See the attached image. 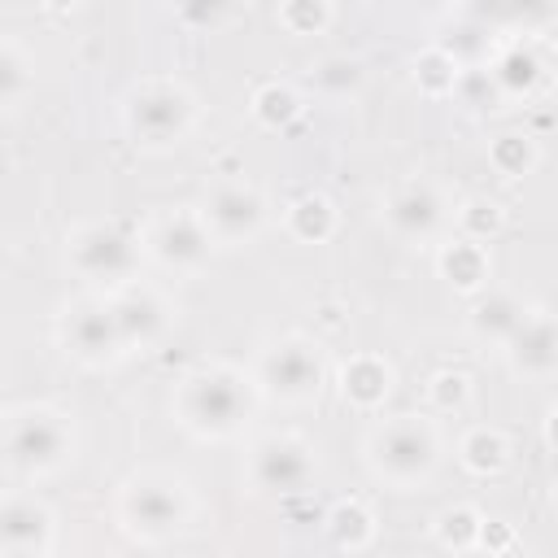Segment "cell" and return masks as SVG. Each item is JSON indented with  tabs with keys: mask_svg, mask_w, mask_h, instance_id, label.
I'll return each mask as SVG.
<instances>
[{
	"mask_svg": "<svg viewBox=\"0 0 558 558\" xmlns=\"http://www.w3.org/2000/svg\"><path fill=\"white\" fill-rule=\"evenodd\" d=\"M52 541V519L44 506L26 501V497H13L0 506V549L4 554H44Z\"/></svg>",
	"mask_w": 558,
	"mask_h": 558,
	"instance_id": "obj_14",
	"label": "cell"
},
{
	"mask_svg": "<svg viewBox=\"0 0 558 558\" xmlns=\"http://www.w3.org/2000/svg\"><path fill=\"white\" fill-rule=\"evenodd\" d=\"M26 92V61L13 44H0V105L17 100Z\"/></svg>",
	"mask_w": 558,
	"mask_h": 558,
	"instance_id": "obj_27",
	"label": "cell"
},
{
	"mask_svg": "<svg viewBox=\"0 0 558 558\" xmlns=\"http://www.w3.org/2000/svg\"><path fill=\"white\" fill-rule=\"evenodd\" d=\"M493 161H497V170L501 174H523L532 161H536V148L527 144V135H501L497 144H493Z\"/></svg>",
	"mask_w": 558,
	"mask_h": 558,
	"instance_id": "obj_25",
	"label": "cell"
},
{
	"mask_svg": "<svg viewBox=\"0 0 558 558\" xmlns=\"http://www.w3.org/2000/svg\"><path fill=\"white\" fill-rule=\"evenodd\" d=\"M366 458L375 475H384L392 488H414L427 484L436 462H440V440L427 418L418 414H397L371 427L366 436Z\"/></svg>",
	"mask_w": 558,
	"mask_h": 558,
	"instance_id": "obj_2",
	"label": "cell"
},
{
	"mask_svg": "<svg viewBox=\"0 0 558 558\" xmlns=\"http://www.w3.org/2000/svg\"><path fill=\"white\" fill-rule=\"evenodd\" d=\"M288 227H292L296 240L318 244V240L331 235V227H336V209H331L327 196H314V192H310V196H301V201L288 209Z\"/></svg>",
	"mask_w": 558,
	"mask_h": 558,
	"instance_id": "obj_19",
	"label": "cell"
},
{
	"mask_svg": "<svg viewBox=\"0 0 558 558\" xmlns=\"http://www.w3.org/2000/svg\"><path fill=\"white\" fill-rule=\"evenodd\" d=\"M384 218L401 240H432L440 231V222H445V201L427 183H405V187H397L388 196Z\"/></svg>",
	"mask_w": 558,
	"mask_h": 558,
	"instance_id": "obj_13",
	"label": "cell"
},
{
	"mask_svg": "<svg viewBox=\"0 0 558 558\" xmlns=\"http://www.w3.org/2000/svg\"><path fill=\"white\" fill-rule=\"evenodd\" d=\"M74 449V432L65 414L48 405H22L0 418V458L22 475L57 471Z\"/></svg>",
	"mask_w": 558,
	"mask_h": 558,
	"instance_id": "obj_3",
	"label": "cell"
},
{
	"mask_svg": "<svg viewBox=\"0 0 558 558\" xmlns=\"http://www.w3.org/2000/svg\"><path fill=\"white\" fill-rule=\"evenodd\" d=\"M440 275H445L453 288L475 292V288H484L488 257H484L480 244H471V240H453V244H445V253H440Z\"/></svg>",
	"mask_w": 558,
	"mask_h": 558,
	"instance_id": "obj_18",
	"label": "cell"
},
{
	"mask_svg": "<svg viewBox=\"0 0 558 558\" xmlns=\"http://www.w3.org/2000/svg\"><path fill=\"white\" fill-rule=\"evenodd\" d=\"M61 344L87 362V366H109L126 353L122 336H118V323H113V310H109V296H83L74 301L65 314H61Z\"/></svg>",
	"mask_w": 558,
	"mask_h": 558,
	"instance_id": "obj_8",
	"label": "cell"
},
{
	"mask_svg": "<svg viewBox=\"0 0 558 558\" xmlns=\"http://www.w3.org/2000/svg\"><path fill=\"white\" fill-rule=\"evenodd\" d=\"M118 514H122V523H126L131 536H140V541H166V536H174L187 523L192 497H187L183 480H174L166 471H148V475H135L122 488Z\"/></svg>",
	"mask_w": 558,
	"mask_h": 558,
	"instance_id": "obj_5",
	"label": "cell"
},
{
	"mask_svg": "<svg viewBox=\"0 0 558 558\" xmlns=\"http://www.w3.org/2000/svg\"><path fill=\"white\" fill-rule=\"evenodd\" d=\"M462 462L475 471V475H488V471H501L506 466V440L488 427H475L466 440H462Z\"/></svg>",
	"mask_w": 558,
	"mask_h": 558,
	"instance_id": "obj_20",
	"label": "cell"
},
{
	"mask_svg": "<svg viewBox=\"0 0 558 558\" xmlns=\"http://www.w3.org/2000/svg\"><path fill=\"white\" fill-rule=\"evenodd\" d=\"M253 113H257L266 126H288V122L301 113V100H296L292 87L270 83V87H262V92L253 96Z\"/></svg>",
	"mask_w": 558,
	"mask_h": 558,
	"instance_id": "obj_22",
	"label": "cell"
},
{
	"mask_svg": "<svg viewBox=\"0 0 558 558\" xmlns=\"http://www.w3.org/2000/svg\"><path fill=\"white\" fill-rule=\"evenodd\" d=\"M314 83H318L323 92H331V96H344V92H353V87L362 83V65L349 61V57H327V61L314 70Z\"/></svg>",
	"mask_w": 558,
	"mask_h": 558,
	"instance_id": "obj_24",
	"label": "cell"
},
{
	"mask_svg": "<svg viewBox=\"0 0 558 558\" xmlns=\"http://www.w3.org/2000/svg\"><path fill=\"white\" fill-rule=\"evenodd\" d=\"M432 397H440V410L462 405V401H466V375H458V371L436 375V379H432Z\"/></svg>",
	"mask_w": 558,
	"mask_h": 558,
	"instance_id": "obj_28",
	"label": "cell"
},
{
	"mask_svg": "<svg viewBox=\"0 0 558 558\" xmlns=\"http://www.w3.org/2000/svg\"><path fill=\"white\" fill-rule=\"evenodd\" d=\"M458 558H488V554H458Z\"/></svg>",
	"mask_w": 558,
	"mask_h": 558,
	"instance_id": "obj_30",
	"label": "cell"
},
{
	"mask_svg": "<svg viewBox=\"0 0 558 558\" xmlns=\"http://www.w3.org/2000/svg\"><path fill=\"white\" fill-rule=\"evenodd\" d=\"M314 475V458H310V445L296 440V436H266L253 445V458H248V480L257 493H301Z\"/></svg>",
	"mask_w": 558,
	"mask_h": 558,
	"instance_id": "obj_9",
	"label": "cell"
},
{
	"mask_svg": "<svg viewBox=\"0 0 558 558\" xmlns=\"http://www.w3.org/2000/svg\"><path fill=\"white\" fill-rule=\"evenodd\" d=\"M0 558H35V554H4V549H0Z\"/></svg>",
	"mask_w": 558,
	"mask_h": 558,
	"instance_id": "obj_29",
	"label": "cell"
},
{
	"mask_svg": "<svg viewBox=\"0 0 558 558\" xmlns=\"http://www.w3.org/2000/svg\"><path fill=\"white\" fill-rule=\"evenodd\" d=\"M536 74H541V65H536V57L532 52H523V48H510L501 61H497V70H493V78L506 87V92H527L532 83H536Z\"/></svg>",
	"mask_w": 558,
	"mask_h": 558,
	"instance_id": "obj_23",
	"label": "cell"
},
{
	"mask_svg": "<svg viewBox=\"0 0 558 558\" xmlns=\"http://www.w3.org/2000/svg\"><path fill=\"white\" fill-rule=\"evenodd\" d=\"M327 527L331 536L344 545V549H362L371 541V514L357 506V501H340L331 514H327Z\"/></svg>",
	"mask_w": 558,
	"mask_h": 558,
	"instance_id": "obj_21",
	"label": "cell"
},
{
	"mask_svg": "<svg viewBox=\"0 0 558 558\" xmlns=\"http://www.w3.org/2000/svg\"><path fill=\"white\" fill-rule=\"evenodd\" d=\"M514 371L523 375H549L554 371V323L545 310H527L519 331L506 340Z\"/></svg>",
	"mask_w": 558,
	"mask_h": 558,
	"instance_id": "obj_15",
	"label": "cell"
},
{
	"mask_svg": "<svg viewBox=\"0 0 558 558\" xmlns=\"http://www.w3.org/2000/svg\"><path fill=\"white\" fill-rule=\"evenodd\" d=\"M148 253L170 270H201L214 253V240L201 222V214H166L148 227Z\"/></svg>",
	"mask_w": 558,
	"mask_h": 558,
	"instance_id": "obj_11",
	"label": "cell"
},
{
	"mask_svg": "<svg viewBox=\"0 0 558 558\" xmlns=\"http://www.w3.org/2000/svg\"><path fill=\"white\" fill-rule=\"evenodd\" d=\"M70 262L96 283H126L140 266V240L118 222H87L70 235Z\"/></svg>",
	"mask_w": 558,
	"mask_h": 558,
	"instance_id": "obj_7",
	"label": "cell"
},
{
	"mask_svg": "<svg viewBox=\"0 0 558 558\" xmlns=\"http://www.w3.org/2000/svg\"><path fill=\"white\" fill-rule=\"evenodd\" d=\"M109 310H113V323H118V336H122L126 353L148 349L153 340H161V331L170 323V310L153 288H122V292L109 296Z\"/></svg>",
	"mask_w": 558,
	"mask_h": 558,
	"instance_id": "obj_12",
	"label": "cell"
},
{
	"mask_svg": "<svg viewBox=\"0 0 558 558\" xmlns=\"http://www.w3.org/2000/svg\"><path fill=\"white\" fill-rule=\"evenodd\" d=\"M122 126L135 144L144 148H170L187 135L192 126V96L183 83L170 78H148L126 92L122 100Z\"/></svg>",
	"mask_w": 558,
	"mask_h": 558,
	"instance_id": "obj_4",
	"label": "cell"
},
{
	"mask_svg": "<svg viewBox=\"0 0 558 558\" xmlns=\"http://www.w3.org/2000/svg\"><path fill=\"white\" fill-rule=\"evenodd\" d=\"M253 414V384L235 366H201L179 388V418L196 436H231Z\"/></svg>",
	"mask_w": 558,
	"mask_h": 558,
	"instance_id": "obj_1",
	"label": "cell"
},
{
	"mask_svg": "<svg viewBox=\"0 0 558 558\" xmlns=\"http://www.w3.org/2000/svg\"><path fill=\"white\" fill-rule=\"evenodd\" d=\"M340 388H344V401H353L357 410H375L392 388V371L379 357H353L340 371Z\"/></svg>",
	"mask_w": 558,
	"mask_h": 558,
	"instance_id": "obj_16",
	"label": "cell"
},
{
	"mask_svg": "<svg viewBox=\"0 0 558 558\" xmlns=\"http://www.w3.org/2000/svg\"><path fill=\"white\" fill-rule=\"evenodd\" d=\"M327 379V362L314 340L305 336H283L257 357V388H266L279 401H310L318 397Z\"/></svg>",
	"mask_w": 558,
	"mask_h": 558,
	"instance_id": "obj_6",
	"label": "cell"
},
{
	"mask_svg": "<svg viewBox=\"0 0 558 558\" xmlns=\"http://www.w3.org/2000/svg\"><path fill=\"white\" fill-rule=\"evenodd\" d=\"M471 536H480V519L471 514V510H445V519H440V541L449 545V549H458V554H471Z\"/></svg>",
	"mask_w": 558,
	"mask_h": 558,
	"instance_id": "obj_26",
	"label": "cell"
},
{
	"mask_svg": "<svg viewBox=\"0 0 558 558\" xmlns=\"http://www.w3.org/2000/svg\"><path fill=\"white\" fill-rule=\"evenodd\" d=\"M201 222L209 231L214 244H244L262 231L266 222V205L253 187L244 183H218L209 196H205V209H201Z\"/></svg>",
	"mask_w": 558,
	"mask_h": 558,
	"instance_id": "obj_10",
	"label": "cell"
},
{
	"mask_svg": "<svg viewBox=\"0 0 558 558\" xmlns=\"http://www.w3.org/2000/svg\"><path fill=\"white\" fill-rule=\"evenodd\" d=\"M523 314H527V310H523L510 292H488V296L475 305V314H471V331H475L480 340H497V344H506V340L519 331Z\"/></svg>",
	"mask_w": 558,
	"mask_h": 558,
	"instance_id": "obj_17",
	"label": "cell"
}]
</instances>
